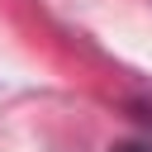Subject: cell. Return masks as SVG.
I'll return each mask as SVG.
<instances>
[{
    "instance_id": "cell-1",
    "label": "cell",
    "mask_w": 152,
    "mask_h": 152,
    "mask_svg": "<svg viewBox=\"0 0 152 152\" xmlns=\"http://www.w3.org/2000/svg\"><path fill=\"white\" fill-rule=\"evenodd\" d=\"M114 152H152V142H119Z\"/></svg>"
}]
</instances>
